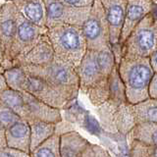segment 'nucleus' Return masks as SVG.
<instances>
[{
	"label": "nucleus",
	"mask_w": 157,
	"mask_h": 157,
	"mask_svg": "<svg viewBox=\"0 0 157 157\" xmlns=\"http://www.w3.org/2000/svg\"><path fill=\"white\" fill-rule=\"evenodd\" d=\"M62 3L68 5L71 7L76 8H85V7H90L94 2V0H59Z\"/></svg>",
	"instance_id": "obj_30"
},
{
	"label": "nucleus",
	"mask_w": 157,
	"mask_h": 157,
	"mask_svg": "<svg viewBox=\"0 0 157 157\" xmlns=\"http://www.w3.org/2000/svg\"><path fill=\"white\" fill-rule=\"evenodd\" d=\"M75 70L78 78L80 91L85 95L88 90L107 81L109 78L103 75L97 62L96 51L93 50H86L85 56Z\"/></svg>",
	"instance_id": "obj_11"
},
{
	"label": "nucleus",
	"mask_w": 157,
	"mask_h": 157,
	"mask_svg": "<svg viewBox=\"0 0 157 157\" xmlns=\"http://www.w3.org/2000/svg\"><path fill=\"white\" fill-rule=\"evenodd\" d=\"M109 29L110 45L119 44L125 20L127 0H100Z\"/></svg>",
	"instance_id": "obj_12"
},
{
	"label": "nucleus",
	"mask_w": 157,
	"mask_h": 157,
	"mask_svg": "<svg viewBox=\"0 0 157 157\" xmlns=\"http://www.w3.org/2000/svg\"><path fill=\"white\" fill-rule=\"evenodd\" d=\"M129 135L131 140L157 145V123H142L136 125Z\"/></svg>",
	"instance_id": "obj_21"
},
{
	"label": "nucleus",
	"mask_w": 157,
	"mask_h": 157,
	"mask_svg": "<svg viewBox=\"0 0 157 157\" xmlns=\"http://www.w3.org/2000/svg\"><path fill=\"white\" fill-rule=\"evenodd\" d=\"M81 157H112L111 154L102 146L88 142Z\"/></svg>",
	"instance_id": "obj_28"
},
{
	"label": "nucleus",
	"mask_w": 157,
	"mask_h": 157,
	"mask_svg": "<svg viewBox=\"0 0 157 157\" xmlns=\"http://www.w3.org/2000/svg\"><path fill=\"white\" fill-rule=\"evenodd\" d=\"M54 61V50L47 33L40 36L37 43L24 58L13 63V66H45Z\"/></svg>",
	"instance_id": "obj_14"
},
{
	"label": "nucleus",
	"mask_w": 157,
	"mask_h": 157,
	"mask_svg": "<svg viewBox=\"0 0 157 157\" xmlns=\"http://www.w3.org/2000/svg\"><path fill=\"white\" fill-rule=\"evenodd\" d=\"M0 157H31V155L25 153L23 151H19L5 146L0 148Z\"/></svg>",
	"instance_id": "obj_29"
},
{
	"label": "nucleus",
	"mask_w": 157,
	"mask_h": 157,
	"mask_svg": "<svg viewBox=\"0 0 157 157\" xmlns=\"http://www.w3.org/2000/svg\"><path fill=\"white\" fill-rule=\"evenodd\" d=\"M28 75L43 78L62 91L69 100L78 98L80 91L78 78L74 68L54 60L45 66H21Z\"/></svg>",
	"instance_id": "obj_4"
},
{
	"label": "nucleus",
	"mask_w": 157,
	"mask_h": 157,
	"mask_svg": "<svg viewBox=\"0 0 157 157\" xmlns=\"http://www.w3.org/2000/svg\"><path fill=\"white\" fill-rule=\"evenodd\" d=\"M117 67L129 104H136L149 98L148 86L154 74L149 58L122 57Z\"/></svg>",
	"instance_id": "obj_1"
},
{
	"label": "nucleus",
	"mask_w": 157,
	"mask_h": 157,
	"mask_svg": "<svg viewBox=\"0 0 157 157\" xmlns=\"http://www.w3.org/2000/svg\"><path fill=\"white\" fill-rule=\"evenodd\" d=\"M128 109L135 127L142 123H157V99L147 98L136 104L128 103Z\"/></svg>",
	"instance_id": "obj_18"
},
{
	"label": "nucleus",
	"mask_w": 157,
	"mask_h": 157,
	"mask_svg": "<svg viewBox=\"0 0 157 157\" xmlns=\"http://www.w3.org/2000/svg\"><path fill=\"white\" fill-rule=\"evenodd\" d=\"M150 15L153 18L154 22L157 26V5L156 4H152V8H151V11H150Z\"/></svg>",
	"instance_id": "obj_35"
},
{
	"label": "nucleus",
	"mask_w": 157,
	"mask_h": 157,
	"mask_svg": "<svg viewBox=\"0 0 157 157\" xmlns=\"http://www.w3.org/2000/svg\"><path fill=\"white\" fill-rule=\"evenodd\" d=\"M129 152L130 157H157V145L132 140Z\"/></svg>",
	"instance_id": "obj_25"
},
{
	"label": "nucleus",
	"mask_w": 157,
	"mask_h": 157,
	"mask_svg": "<svg viewBox=\"0 0 157 157\" xmlns=\"http://www.w3.org/2000/svg\"><path fill=\"white\" fill-rule=\"evenodd\" d=\"M152 3H153V4H156V5H157V0H152Z\"/></svg>",
	"instance_id": "obj_37"
},
{
	"label": "nucleus",
	"mask_w": 157,
	"mask_h": 157,
	"mask_svg": "<svg viewBox=\"0 0 157 157\" xmlns=\"http://www.w3.org/2000/svg\"><path fill=\"white\" fill-rule=\"evenodd\" d=\"M45 3V27L47 29L59 26L82 27L90 11V7L76 8L62 3L59 0H44Z\"/></svg>",
	"instance_id": "obj_8"
},
{
	"label": "nucleus",
	"mask_w": 157,
	"mask_h": 157,
	"mask_svg": "<svg viewBox=\"0 0 157 157\" xmlns=\"http://www.w3.org/2000/svg\"><path fill=\"white\" fill-rule=\"evenodd\" d=\"M17 11L31 23L45 27V3L44 0H11Z\"/></svg>",
	"instance_id": "obj_16"
},
{
	"label": "nucleus",
	"mask_w": 157,
	"mask_h": 157,
	"mask_svg": "<svg viewBox=\"0 0 157 157\" xmlns=\"http://www.w3.org/2000/svg\"><path fill=\"white\" fill-rule=\"evenodd\" d=\"M46 33V27L36 26L25 19L18 12L16 33L10 49V58L13 63L26 56L37 43L40 36Z\"/></svg>",
	"instance_id": "obj_7"
},
{
	"label": "nucleus",
	"mask_w": 157,
	"mask_h": 157,
	"mask_svg": "<svg viewBox=\"0 0 157 157\" xmlns=\"http://www.w3.org/2000/svg\"><path fill=\"white\" fill-rule=\"evenodd\" d=\"M22 90L29 93L41 102L58 110L64 109L67 103L70 102L65 94L58 88L53 86L41 78L31 76L28 74Z\"/></svg>",
	"instance_id": "obj_10"
},
{
	"label": "nucleus",
	"mask_w": 157,
	"mask_h": 157,
	"mask_svg": "<svg viewBox=\"0 0 157 157\" xmlns=\"http://www.w3.org/2000/svg\"><path fill=\"white\" fill-rule=\"evenodd\" d=\"M152 4V0H127L125 20L119 41L121 46L126 41L132 29L136 27V25L150 14Z\"/></svg>",
	"instance_id": "obj_13"
},
{
	"label": "nucleus",
	"mask_w": 157,
	"mask_h": 157,
	"mask_svg": "<svg viewBox=\"0 0 157 157\" xmlns=\"http://www.w3.org/2000/svg\"><path fill=\"white\" fill-rule=\"evenodd\" d=\"M20 119L21 118L0 99V128L6 130L10 125Z\"/></svg>",
	"instance_id": "obj_26"
},
{
	"label": "nucleus",
	"mask_w": 157,
	"mask_h": 157,
	"mask_svg": "<svg viewBox=\"0 0 157 157\" xmlns=\"http://www.w3.org/2000/svg\"><path fill=\"white\" fill-rule=\"evenodd\" d=\"M6 146V140H5V130L0 128V148Z\"/></svg>",
	"instance_id": "obj_34"
},
{
	"label": "nucleus",
	"mask_w": 157,
	"mask_h": 157,
	"mask_svg": "<svg viewBox=\"0 0 157 157\" xmlns=\"http://www.w3.org/2000/svg\"><path fill=\"white\" fill-rule=\"evenodd\" d=\"M88 142L86 137L75 130L62 134L59 144L60 157H81Z\"/></svg>",
	"instance_id": "obj_17"
},
{
	"label": "nucleus",
	"mask_w": 157,
	"mask_h": 157,
	"mask_svg": "<svg viewBox=\"0 0 157 157\" xmlns=\"http://www.w3.org/2000/svg\"><path fill=\"white\" fill-rule=\"evenodd\" d=\"M148 94H149V98L157 99V73H154L151 78V81L148 86Z\"/></svg>",
	"instance_id": "obj_31"
},
{
	"label": "nucleus",
	"mask_w": 157,
	"mask_h": 157,
	"mask_svg": "<svg viewBox=\"0 0 157 157\" xmlns=\"http://www.w3.org/2000/svg\"><path fill=\"white\" fill-rule=\"evenodd\" d=\"M18 11L11 0H5L0 4V48L2 58L0 60L5 70L13 68V61L10 58V49L17 29Z\"/></svg>",
	"instance_id": "obj_9"
},
{
	"label": "nucleus",
	"mask_w": 157,
	"mask_h": 157,
	"mask_svg": "<svg viewBox=\"0 0 157 157\" xmlns=\"http://www.w3.org/2000/svg\"><path fill=\"white\" fill-rule=\"evenodd\" d=\"M31 129V152L56 132V124L44 121L29 122Z\"/></svg>",
	"instance_id": "obj_19"
},
{
	"label": "nucleus",
	"mask_w": 157,
	"mask_h": 157,
	"mask_svg": "<svg viewBox=\"0 0 157 157\" xmlns=\"http://www.w3.org/2000/svg\"><path fill=\"white\" fill-rule=\"evenodd\" d=\"M108 86H109V97L106 103L115 108L128 103L126 99L125 86L120 78L117 66L113 69L108 78Z\"/></svg>",
	"instance_id": "obj_20"
},
{
	"label": "nucleus",
	"mask_w": 157,
	"mask_h": 157,
	"mask_svg": "<svg viewBox=\"0 0 157 157\" xmlns=\"http://www.w3.org/2000/svg\"><path fill=\"white\" fill-rule=\"evenodd\" d=\"M2 58V52H1V48H0V60H1Z\"/></svg>",
	"instance_id": "obj_36"
},
{
	"label": "nucleus",
	"mask_w": 157,
	"mask_h": 157,
	"mask_svg": "<svg viewBox=\"0 0 157 157\" xmlns=\"http://www.w3.org/2000/svg\"><path fill=\"white\" fill-rule=\"evenodd\" d=\"M78 124L82 127V129H85L86 131H87L91 135H94V136L100 135L101 127L99 125V123L95 120L94 117L90 114V112L88 111L85 112V114H83V116H82V118L81 119Z\"/></svg>",
	"instance_id": "obj_27"
},
{
	"label": "nucleus",
	"mask_w": 157,
	"mask_h": 157,
	"mask_svg": "<svg viewBox=\"0 0 157 157\" xmlns=\"http://www.w3.org/2000/svg\"><path fill=\"white\" fill-rule=\"evenodd\" d=\"M81 29L87 50L99 51L110 46L109 29L100 0H94Z\"/></svg>",
	"instance_id": "obj_6"
},
{
	"label": "nucleus",
	"mask_w": 157,
	"mask_h": 157,
	"mask_svg": "<svg viewBox=\"0 0 157 157\" xmlns=\"http://www.w3.org/2000/svg\"><path fill=\"white\" fill-rule=\"evenodd\" d=\"M96 58L103 75L105 77H109L113 69L117 66L114 54H113L110 46L102 49V50L96 51Z\"/></svg>",
	"instance_id": "obj_24"
},
{
	"label": "nucleus",
	"mask_w": 157,
	"mask_h": 157,
	"mask_svg": "<svg viewBox=\"0 0 157 157\" xmlns=\"http://www.w3.org/2000/svg\"><path fill=\"white\" fill-rule=\"evenodd\" d=\"M157 48V26L150 14L136 25L122 45V57L149 58Z\"/></svg>",
	"instance_id": "obj_5"
},
{
	"label": "nucleus",
	"mask_w": 157,
	"mask_h": 157,
	"mask_svg": "<svg viewBox=\"0 0 157 157\" xmlns=\"http://www.w3.org/2000/svg\"><path fill=\"white\" fill-rule=\"evenodd\" d=\"M6 146L10 148L31 153V129L29 122L20 119L5 130Z\"/></svg>",
	"instance_id": "obj_15"
},
{
	"label": "nucleus",
	"mask_w": 157,
	"mask_h": 157,
	"mask_svg": "<svg viewBox=\"0 0 157 157\" xmlns=\"http://www.w3.org/2000/svg\"><path fill=\"white\" fill-rule=\"evenodd\" d=\"M0 99L27 122L44 121L57 124L63 120L61 110L48 106L26 91L8 90L0 94Z\"/></svg>",
	"instance_id": "obj_3"
},
{
	"label": "nucleus",
	"mask_w": 157,
	"mask_h": 157,
	"mask_svg": "<svg viewBox=\"0 0 157 157\" xmlns=\"http://www.w3.org/2000/svg\"><path fill=\"white\" fill-rule=\"evenodd\" d=\"M59 144H60V136L54 134L36 148H34L29 155L31 157H60Z\"/></svg>",
	"instance_id": "obj_22"
},
{
	"label": "nucleus",
	"mask_w": 157,
	"mask_h": 157,
	"mask_svg": "<svg viewBox=\"0 0 157 157\" xmlns=\"http://www.w3.org/2000/svg\"><path fill=\"white\" fill-rule=\"evenodd\" d=\"M47 36L54 50V60L76 69L87 50L81 27L59 25L47 29Z\"/></svg>",
	"instance_id": "obj_2"
},
{
	"label": "nucleus",
	"mask_w": 157,
	"mask_h": 157,
	"mask_svg": "<svg viewBox=\"0 0 157 157\" xmlns=\"http://www.w3.org/2000/svg\"><path fill=\"white\" fill-rule=\"evenodd\" d=\"M149 63L154 73H157V48L149 56Z\"/></svg>",
	"instance_id": "obj_32"
},
{
	"label": "nucleus",
	"mask_w": 157,
	"mask_h": 157,
	"mask_svg": "<svg viewBox=\"0 0 157 157\" xmlns=\"http://www.w3.org/2000/svg\"><path fill=\"white\" fill-rule=\"evenodd\" d=\"M3 76L10 90L22 91L23 85L27 78V73L21 66H15L9 70H6Z\"/></svg>",
	"instance_id": "obj_23"
},
{
	"label": "nucleus",
	"mask_w": 157,
	"mask_h": 157,
	"mask_svg": "<svg viewBox=\"0 0 157 157\" xmlns=\"http://www.w3.org/2000/svg\"><path fill=\"white\" fill-rule=\"evenodd\" d=\"M10 90L7 82H6V80H5V78L3 75H0V94H2L3 92H5L6 90Z\"/></svg>",
	"instance_id": "obj_33"
}]
</instances>
